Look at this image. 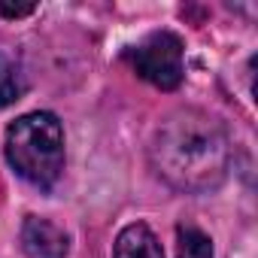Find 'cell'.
Wrapping results in <instances>:
<instances>
[{"instance_id":"4","label":"cell","mask_w":258,"mask_h":258,"mask_svg":"<svg viewBox=\"0 0 258 258\" xmlns=\"http://www.w3.org/2000/svg\"><path fill=\"white\" fill-rule=\"evenodd\" d=\"M22 249L28 258H67L70 240L52 219L28 216L22 225Z\"/></svg>"},{"instance_id":"7","label":"cell","mask_w":258,"mask_h":258,"mask_svg":"<svg viewBox=\"0 0 258 258\" xmlns=\"http://www.w3.org/2000/svg\"><path fill=\"white\" fill-rule=\"evenodd\" d=\"M176 258H213V243L210 237L195 228V225H179L176 228Z\"/></svg>"},{"instance_id":"2","label":"cell","mask_w":258,"mask_h":258,"mask_svg":"<svg viewBox=\"0 0 258 258\" xmlns=\"http://www.w3.org/2000/svg\"><path fill=\"white\" fill-rule=\"evenodd\" d=\"M10 167L37 188H52L64 170V127L52 112H28L7 131Z\"/></svg>"},{"instance_id":"3","label":"cell","mask_w":258,"mask_h":258,"mask_svg":"<svg viewBox=\"0 0 258 258\" xmlns=\"http://www.w3.org/2000/svg\"><path fill=\"white\" fill-rule=\"evenodd\" d=\"M131 64L134 70L152 82L161 91H173L179 88L182 76H185V64H182V40L170 31H155L149 34L134 52H131Z\"/></svg>"},{"instance_id":"5","label":"cell","mask_w":258,"mask_h":258,"mask_svg":"<svg viewBox=\"0 0 258 258\" xmlns=\"http://www.w3.org/2000/svg\"><path fill=\"white\" fill-rule=\"evenodd\" d=\"M112 258H164V249L143 222H134L121 228V234L115 237Z\"/></svg>"},{"instance_id":"6","label":"cell","mask_w":258,"mask_h":258,"mask_svg":"<svg viewBox=\"0 0 258 258\" xmlns=\"http://www.w3.org/2000/svg\"><path fill=\"white\" fill-rule=\"evenodd\" d=\"M25 91H28V79H25L22 67L10 55L0 52V106L16 103Z\"/></svg>"},{"instance_id":"1","label":"cell","mask_w":258,"mask_h":258,"mask_svg":"<svg viewBox=\"0 0 258 258\" xmlns=\"http://www.w3.org/2000/svg\"><path fill=\"white\" fill-rule=\"evenodd\" d=\"M149 158L167 185L204 195L228 176L231 140L216 115L204 109H176L158 124Z\"/></svg>"},{"instance_id":"8","label":"cell","mask_w":258,"mask_h":258,"mask_svg":"<svg viewBox=\"0 0 258 258\" xmlns=\"http://www.w3.org/2000/svg\"><path fill=\"white\" fill-rule=\"evenodd\" d=\"M37 10V4H25V7H7V4H0V13L10 16V19H19V16H31Z\"/></svg>"}]
</instances>
